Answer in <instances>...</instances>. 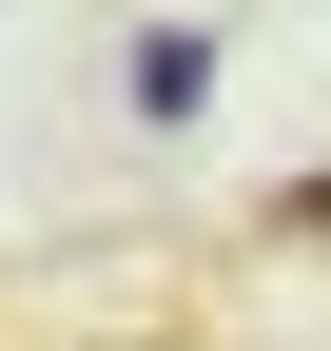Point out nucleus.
Wrapping results in <instances>:
<instances>
[{
	"mask_svg": "<svg viewBox=\"0 0 331 351\" xmlns=\"http://www.w3.org/2000/svg\"><path fill=\"white\" fill-rule=\"evenodd\" d=\"M117 78H137V117H195V98H215V39H195V20H156Z\"/></svg>",
	"mask_w": 331,
	"mask_h": 351,
	"instance_id": "f257e3e1",
	"label": "nucleus"
}]
</instances>
